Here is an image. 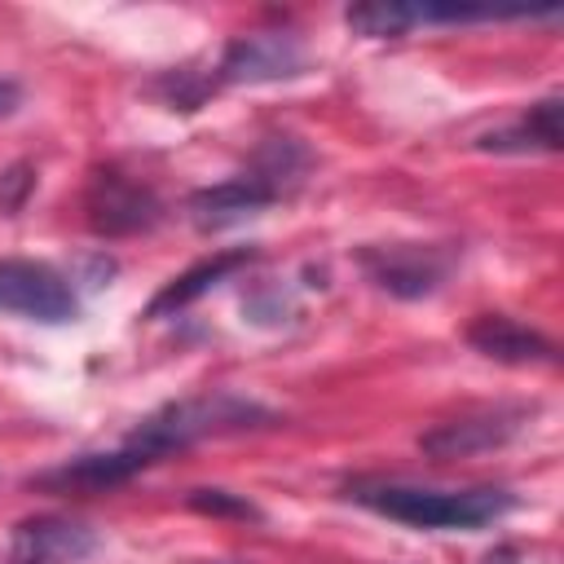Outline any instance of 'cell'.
Returning a JSON list of instances; mask_svg holds the SVG:
<instances>
[{
	"label": "cell",
	"mask_w": 564,
	"mask_h": 564,
	"mask_svg": "<svg viewBox=\"0 0 564 564\" xmlns=\"http://www.w3.org/2000/svg\"><path fill=\"white\" fill-rule=\"evenodd\" d=\"M278 198H282V194H278L273 185H264V181L247 167V172H238V176H229V181H216V185L194 189V194L185 198V212H189L194 229L216 234V229H229V225H238V220H247V216L273 207Z\"/></svg>",
	"instance_id": "obj_8"
},
{
	"label": "cell",
	"mask_w": 564,
	"mask_h": 564,
	"mask_svg": "<svg viewBox=\"0 0 564 564\" xmlns=\"http://www.w3.org/2000/svg\"><path fill=\"white\" fill-rule=\"evenodd\" d=\"M0 313L40 322V326H66V322H79V295L70 278H62L53 264L4 256L0 260Z\"/></svg>",
	"instance_id": "obj_4"
},
{
	"label": "cell",
	"mask_w": 564,
	"mask_h": 564,
	"mask_svg": "<svg viewBox=\"0 0 564 564\" xmlns=\"http://www.w3.org/2000/svg\"><path fill=\"white\" fill-rule=\"evenodd\" d=\"M18 106H22V84L9 79V75H0V119H9Z\"/></svg>",
	"instance_id": "obj_19"
},
{
	"label": "cell",
	"mask_w": 564,
	"mask_h": 564,
	"mask_svg": "<svg viewBox=\"0 0 564 564\" xmlns=\"http://www.w3.org/2000/svg\"><path fill=\"white\" fill-rule=\"evenodd\" d=\"M308 163H313V154H308L295 137H264L260 150H256V159H251V172H256L264 185H273L278 194H286V189L308 172Z\"/></svg>",
	"instance_id": "obj_15"
},
{
	"label": "cell",
	"mask_w": 564,
	"mask_h": 564,
	"mask_svg": "<svg viewBox=\"0 0 564 564\" xmlns=\"http://www.w3.org/2000/svg\"><path fill=\"white\" fill-rule=\"evenodd\" d=\"M480 150H494V154H533V150H560V97H542L533 101L520 123L511 128H498V132H485L476 141Z\"/></svg>",
	"instance_id": "obj_13"
},
{
	"label": "cell",
	"mask_w": 564,
	"mask_h": 564,
	"mask_svg": "<svg viewBox=\"0 0 564 564\" xmlns=\"http://www.w3.org/2000/svg\"><path fill=\"white\" fill-rule=\"evenodd\" d=\"M278 423L273 410H264L260 401H247L238 392H207V397H185V401H167L163 410L145 414L128 445H137L141 454H150L154 463L189 449L203 436H225V432H247V427H269Z\"/></svg>",
	"instance_id": "obj_2"
},
{
	"label": "cell",
	"mask_w": 564,
	"mask_h": 564,
	"mask_svg": "<svg viewBox=\"0 0 564 564\" xmlns=\"http://www.w3.org/2000/svg\"><path fill=\"white\" fill-rule=\"evenodd\" d=\"M97 551V533L70 516H31L13 524L9 564H84Z\"/></svg>",
	"instance_id": "obj_7"
},
{
	"label": "cell",
	"mask_w": 564,
	"mask_h": 564,
	"mask_svg": "<svg viewBox=\"0 0 564 564\" xmlns=\"http://www.w3.org/2000/svg\"><path fill=\"white\" fill-rule=\"evenodd\" d=\"M251 260H256V247H234V251H216V256L189 264L181 278H172V282L145 304V317H167V313L194 304L198 295H207L212 286H220L234 269H242V264H251Z\"/></svg>",
	"instance_id": "obj_12"
},
{
	"label": "cell",
	"mask_w": 564,
	"mask_h": 564,
	"mask_svg": "<svg viewBox=\"0 0 564 564\" xmlns=\"http://www.w3.org/2000/svg\"><path fill=\"white\" fill-rule=\"evenodd\" d=\"M84 212H88V229L101 238H132V234H150L163 220V203L159 194L119 172V167H97L88 176L84 189Z\"/></svg>",
	"instance_id": "obj_5"
},
{
	"label": "cell",
	"mask_w": 564,
	"mask_h": 564,
	"mask_svg": "<svg viewBox=\"0 0 564 564\" xmlns=\"http://www.w3.org/2000/svg\"><path fill=\"white\" fill-rule=\"evenodd\" d=\"M344 498L410 529H485L516 507V494L498 485L427 489V485H405V480H352Z\"/></svg>",
	"instance_id": "obj_1"
},
{
	"label": "cell",
	"mask_w": 564,
	"mask_h": 564,
	"mask_svg": "<svg viewBox=\"0 0 564 564\" xmlns=\"http://www.w3.org/2000/svg\"><path fill=\"white\" fill-rule=\"evenodd\" d=\"M308 70V48L295 31L234 35L216 62V84H278Z\"/></svg>",
	"instance_id": "obj_6"
},
{
	"label": "cell",
	"mask_w": 564,
	"mask_h": 564,
	"mask_svg": "<svg viewBox=\"0 0 564 564\" xmlns=\"http://www.w3.org/2000/svg\"><path fill=\"white\" fill-rule=\"evenodd\" d=\"M212 88H216V75L207 79V75H194L189 66H181V70H163V75H154L145 93L159 97L167 110H198V106L207 101Z\"/></svg>",
	"instance_id": "obj_16"
},
{
	"label": "cell",
	"mask_w": 564,
	"mask_h": 564,
	"mask_svg": "<svg viewBox=\"0 0 564 564\" xmlns=\"http://www.w3.org/2000/svg\"><path fill=\"white\" fill-rule=\"evenodd\" d=\"M357 264L379 291L397 300H427L449 278L454 251L436 242H366L357 251Z\"/></svg>",
	"instance_id": "obj_3"
},
{
	"label": "cell",
	"mask_w": 564,
	"mask_h": 564,
	"mask_svg": "<svg viewBox=\"0 0 564 564\" xmlns=\"http://www.w3.org/2000/svg\"><path fill=\"white\" fill-rule=\"evenodd\" d=\"M467 344L480 357L502 361V366H551L555 361V344L542 330H533L507 313H480L467 326Z\"/></svg>",
	"instance_id": "obj_10"
},
{
	"label": "cell",
	"mask_w": 564,
	"mask_h": 564,
	"mask_svg": "<svg viewBox=\"0 0 564 564\" xmlns=\"http://www.w3.org/2000/svg\"><path fill=\"white\" fill-rule=\"evenodd\" d=\"M31 189H35V167L31 163H9L4 172H0V212H22V203L31 198Z\"/></svg>",
	"instance_id": "obj_18"
},
{
	"label": "cell",
	"mask_w": 564,
	"mask_h": 564,
	"mask_svg": "<svg viewBox=\"0 0 564 564\" xmlns=\"http://www.w3.org/2000/svg\"><path fill=\"white\" fill-rule=\"evenodd\" d=\"M154 458L141 454L137 445H123V449H106V454H79V458H66L62 467L35 476L31 485H48V489H110V485H123L132 480L137 471H145Z\"/></svg>",
	"instance_id": "obj_11"
},
{
	"label": "cell",
	"mask_w": 564,
	"mask_h": 564,
	"mask_svg": "<svg viewBox=\"0 0 564 564\" xmlns=\"http://www.w3.org/2000/svg\"><path fill=\"white\" fill-rule=\"evenodd\" d=\"M185 507H189V511H198V516H216V520H264V516H260V507H256L247 494L216 489V485L189 489V494H185Z\"/></svg>",
	"instance_id": "obj_17"
},
{
	"label": "cell",
	"mask_w": 564,
	"mask_h": 564,
	"mask_svg": "<svg viewBox=\"0 0 564 564\" xmlns=\"http://www.w3.org/2000/svg\"><path fill=\"white\" fill-rule=\"evenodd\" d=\"M348 31L366 35V40H401L419 26V4H401V0H370V4H348L344 9Z\"/></svg>",
	"instance_id": "obj_14"
},
{
	"label": "cell",
	"mask_w": 564,
	"mask_h": 564,
	"mask_svg": "<svg viewBox=\"0 0 564 564\" xmlns=\"http://www.w3.org/2000/svg\"><path fill=\"white\" fill-rule=\"evenodd\" d=\"M516 432H520V414H467V419H449V423L427 427L419 436V449L436 463L476 458V454L502 449Z\"/></svg>",
	"instance_id": "obj_9"
}]
</instances>
